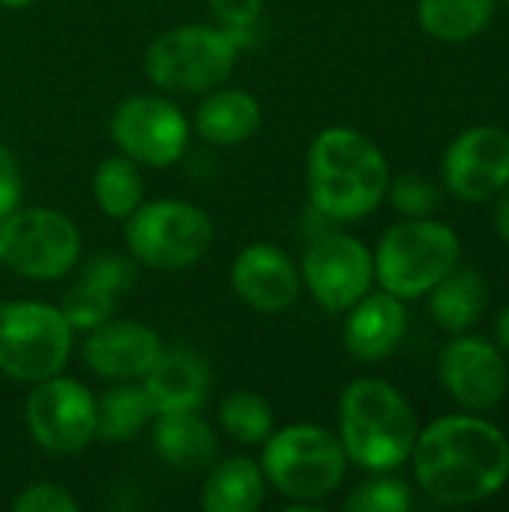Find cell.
Instances as JSON below:
<instances>
[{"label": "cell", "mask_w": 509, "mask_h": 512, "mask_svg": "<svg viewBox=\"0 0 509 512\" xmlns=\"http://www.w3.org/2000/svg\"><path fill=\"white\" fill-rule=\"evenodd\" d=\"M408 462L432 501L480 504L509 483V438L483 417L450 414L420 429Z\"/></svg>", "instance_id": "1"}, {"label": "cell", "mask_w": 509, "mask_h": 512, "mask_svg": "<svg viewBox=\"0 0 509 512\" xmlns=\"http://www.w3.org/2000/svg\"><path fill=\"white\" fill-rule=\"evenodd\" d=\"M390 165L381 147L351 126L315 135L306 156V192L312 210L327 222H357L387 198Z\"/></svg>", "instance_id": "2"}, {"label": "cell", "mask_w": 509, "mask_h": 512, "mask_svg": "<svg viewBox=\"0 0 509 512\" xmlns=\"http://www.w3.org/2000/svg\"><path fill=\"white\" fill-rule=\"evenodd\" d=\"M420 423L411 402L381 378H357L339 399V441L348 462L393 474L411 459Z\"/></svg>", "instance_id": "3"}, {"label": "cell", "mask_w": 509, "mask_h": 512, "mask_svg": "<svg viewBox=\"0 0 509 512\" xmlns=\"http://www.w3.org/2000/svg\"><path fill=\"white\" fill-rule=\"evenodd\" d=\"M246 45V36L222 24H180L147 45L144 72L168 93H210L231 78Z\"/></svg>", "instance_id": "4"}, {"label": "cell", "mask_w": 509, "mask_h": 512, "mask_svg": "<svg viewBox=\"0 0 509 512\" xmlns=\"http://www.w3.org/2000/svg\"><path fill=\"white\" fill-rule=\"evenodd\" d=\"M261 471L267 483L291 504L318 507L342 486L348 456L339 435L330 429L294 423L279 432L273 429V435L264 441Z\"/></svg>", "instance_id": "5"}, {"label": "cell", "mask_w": 509, "mask_h": 512, "mask_svg": "<svg viewBox=\"0 0 509 512\" xmlns=\"http://www.w3.org/2000/svg\"><path fill=\"white\" fill-rule=\"evenodd\" d=\"M372 258L381 291L399 300H420L459 264L462 243L444 222L429 216L405 219L381 237Z\"/></svg>", "instance_id": "6"}, {"label": "cell", "mask_w": 509, "mask_h": 512, "mask_svg": "<svg viewBox=\"0 0 509 512\" xmlns=\"http://www.w3.org/2000/svg\"><path fill=\"white\" fill-rule=\"evenodd\" d=\"M72 336L60 306L39 300L0 303V375L39 384L60 375L72 354Z\"/></svg>", "instance_id": "7"}, {"label": "cell", "mask_w": 509, "mask_h": 512, "mask_svg": "<svg viewBox=\"0 0 509 512\" xmlns=\"http://www.w3.org/2000/svg\"><path fill=\"white\" fill-rule=\"evenodd\" d=\"M129 255L150 270H186L198 264L216 237L213 219L180 198L144 201L123 225Z\"/></svg>", "instance_id": "8"}, {"label": "cell", "mask_w": 509, "mask_h": 512, "mask_svg": "<svg viewBox=\"0 0 509 512\" xmlns=\"http://www.w3.org/2000/svg\"><path fill=\"white\" fill-rule=\"evenodd\" d=\"M81 234L75 222L48 207H18L0 219V267L30 279L57 282L75 270Z\"/></svg>", "instance_id": "9"}, {"label": "cell", "mask_w": 509, "mask_h": 512, "mask_svg": "<svg viewBox=\"0 0 509 512\" xmlns=\"http://www.w3.org/2000/svg\"><path fill=\"white\" fill-rule=\"evenodd\" d=\"M117 153L147 168H168L183 159L192 126L186 114L165 96L138 93L123 99L108 123Z\"/></svg>", "instance_id": "10"}, {"label": "cell", "mask_w": 509, "mask_h": 512, "mask_svg": "<svg viewBox=\"0 0 509 512\" xmlns=\"http://www.w3.org/2000/svg\"><path fill=\"white\" fill-rule=\"evenodd\" d=\"M24 420L45 453L75 456L96 438V396L75 378L51 375L33 384Z\"/></svg>", "instance_id": "11"}, {"label": "cell", "mask_w": 509, "mask_h": 512, "mask_svg": "<svg viewBox=\"0 0 509 512\" xmlns=\"http://www.w3.org/2000/svg\"><path fill=\"white\" fill-rule=\"evenodd\" d=\"M300 276L327 312H348L360 297L372 291L375 258L363 240L327 231L309 243Z\"/></svg>", "instance_id": "12"}, {"label": "cell", "mask_w": 509, "mask_h": 512, "mask_svg": "<svg viewBox=\"0 0 509 512\" xmlns=\"http://www.w3.org/2000/svg\"><path fill=\"white\" fill-rule=\"evenodd\" d=\"M444 186L465 204L495 198L509 183V132L501 126H471L453 138L441 162Z\"/></svg>", "instance_id": "13"}, {"label": "cell", "mask_w": 509, "mask_h": 512, "mask_svg": "<svg viewBox=\"0 0 509 512\" xmlns=\"http://www.w3.org/2000/svg\"><path fill=\"white\" fill-rule=\"evenodd\" d=\"M438 375L444 390L471 414H486L498 408L507 396L509 369L504 351L483 336L459 333L438 360Z\"/></svg>", "instance_id": "14"}, {"label": "cell", "mask_w": 509, "mask_h": 512, "mask_svg": "<svg viewBox=\"0 0 509 512\" xmlns=\"http://www.w3.org/2000/svg\"><path fill=\"white\" fill-rule=\"evenodd\" d=\"M231 288L249 309L279 315L297 303L303 276L294 258L276 243H249L231 264Z\"/></svg>", "instance_id": "15"}, {"label": "cell", "mask_w": 509, "mask_h": 512, "mask_svg": "<svg viewBox=\"0 0 509 512\" xmlns=\"http://www.w3.org/2000/svg\"><path fill=\"white\" fill-rule=\"evenodd\" d=\"M162 339L141 321H105L84 339L87 369L105 381H141L162 354Z\"/></svg>", "instance_id": "16"}, {"label": "cell", "mask_w": 509, "mask_h": 512, "mask_svg": "<svg viewBox=\"0 0 509 512\" xmlns=\"http://www.w3.org/2000/svg\"><path fill=\"white\" fill-rule=\"evenodd\" d=\"M153 414L201 411L210 393V366L192 348H162L156 363L141 378Z\"/></svg>", "instance_id": "17"}, {"label": "cell", "mask_w": 509, "mask_h": 512, "mask_svg": "<svg viewBox=\"0 0 509 512\" xmlns=\"http://www.w3.org/2000/svg\"><path fill=\"white\" fill-rule=\"evenodd\" d=\"M408 333V309L405 300L378 291L360 297L348 309L345 321V348L351 357L363 363H378L387 360L405 339Z\"/></svg>", "instance_id": "18"}, {"label": "cell", "mask_w": 509, "mask_h": 512, "mask_svg": "<svg viewBox=\"0 0 509 512\" xmlns=\"http://www.w3.org/2000/svg\"><path fill=\"white\" fill-rule=\"evenodd\" d=\"M153 450L156 456L183 474L207 471L219 456V438L198 417V411L186 414H159L153 426Z\"/></svg>", "instance_id": "19"}, {"label": "cell", "mask_w": 509, "mask_h": 512, "mask_svg": "<svg viewBox=\"0 0 509 512\" xmlns=\"http://www.w3.org/2000/svg\"><path fill=\"white\" fill-rule=\"evenodd\" d=\"M261 126V102L240 87L210 90L195 111V132L213 147L249 141Z\"/></svg>", "instance_id": "20"}, {"label": "cell", "mask_w": 509, "mask_h": 512, "mask_svg": "<svg viewBox=\"0 0 509 512\" xmlns=\"http://www.w3.org/2000/svg\"><path fill=\"white\" fill-rule=\"evenodd\" d=\"M429 315L447 333H468L486 312L489 282L471 264H456L429 294Z\"/></svg>", "instance_id": "21"}, {"label": "cell", "mask_w": 509, "mask_h": 512, "mask_svg": "<svg viewBox=\"0 0 509 512\" xmlns=\"http://www.w3.org/2000/svg\"><path fill=\"white\" fill-rule=\"evenodd\" d=\"M267 501V477L252 459L234 456L213 462L201 489V507L207 512H255Z\"/></svg>", "instance_id": "22"}, {"label": "cell", "mask_w": 509, "mask_h": 512, "mask_svg": "<svg viewBox=\"0 0 509 512\" xmlns=\"http://www.w3.org/2000/svg\"><path fill=\"white\" fill-rule=\"evenodd\" d=\"M93 201L96 207L117 222H126L144 204V174L141 165L123 153L102 159L93 171Z\"/></svg>", "instance_id": "23"}, {"label": "cell", "mask_w": 509, "mask_h": 512, "mask_svg": "<svg viewBox=\"0 0 509 512\" xmlns=\"http://www.w3.org/2000/svg\"><path fill=\"white\" fill-rule=\"evenodd\" d=\"M495 18V0H417L423 33L438 42H468Z\"/></svg>", "instance_id": "24"}, {"label": "cell", "mask_w": 509, "mask_h": 512, "mask_svg": "<svg viewBox=\"0 0 509 512\" xmlns=\"http://www.w3.org/2000/svg\"><path fill=\"white\" fill-rule=\"evenodd\" d=\"M150 420H156V414L141 384L123 381L96 402V435L111 444L135 438Z\"/></svg>", "instance_id": "25"}, {"label": "cell", "mask_w": 509, "mask_h": 512, "mask_svg": "<svg viewBox=\"0 0 509 512\" xmlns=\"http://www.w3.org/2000/svg\"><path fill=\"white\" fill-rule=\"evenodd\" d=\"M219 426L228 438L246 447H258L273 435V408L252 390H234L219 405Z\"/></svg>", "instance_id": "26"}, {"label": "cell", "mask_w": 509, "mask_h": 512, "mask_svg": "<svg viewBox=\"0 0 509 512\" xmlns=\"http://www.w3.org/2000/svg\"><path fill=\"white\" fill-rule=\"evenodd\" d=\"M114 309H117V294H111L87 279H78L60 303V312L66 315L69 327L84 330V333L105 324L114 315Z\"/></svg>", "instance_id": "27"}, {"label": "cell", "mask_w": 509, "mask_h": 512, "mask_svg": "<svg viewBox=\"0 0 509 512\" xmlns=\"http://www.w3.org/2000/svg\"><path fill=\"white\" fill-rule=\"evenodd\" d=\"M414 507L411 486L399 477L378 474L345 498L348 512H408Z\"/></svg>", "instance_id": "28"}, {"label": "cell", "mask_w": 509, "mask_h": 512, "mask_svg": "<svg viewBox=\"0 0 509 512\" xmlns=\"http://www.w3.org/2000/svg\"><path fill=\"white\" fill-rule=\"evenodd\" d=\"M387 198H390L393 210L402 213L405 219H426V216L435 213V207L441 201V192H438V186L432 180L408 171V174L390 177Z\"/></svg>", "instance_id": "29"}, {"label": "cell", "mask_w": 509, "mask_h": 512, "mask_svg": "<svg viewBox=\"0 0 509 512\" xmlns=\"http://www.w3.org/2000/svg\"><path fill=\"white\" fill-rule=\"evenodd\" d=\"M15 512H78L75 495L57 483H30L12 498Z\"/></svg>", "instance_id": "30"}, {"label": "cell", "mask_w": 509, "mask_h": 512, "mask_svg": "<svg viewBox=\"0 0 509 512\" xmlns=\"http://www.w3.org/2000/svg\"><path fill=\"white\" fill-rule=\"evenodd\" d=\"M135 264L120 258V255H99L93 258L84 270H81V279L111 291V294H123L135 285Z\"/></svg>", "instance_id": "31"}, {"label": "cell", "mask_w": 509, "mask_h": 512, "mask_svg": "<svg viewBox=\"0 0 509 512\" xmlns=\"http://www.w3.org/2000/svg\"><path fill=\"white\" fill-rule=\"evenodd\" d=\"M216 24L246 36L252 42L258 24H261V12H264V0H207Z\"/></svg>", "instance_id": "32"}, {"label": "cell", "mask_w": 509, "mask_h": 512, "mask_svg": "<svg viewBox=\"0 0 509 512\" xmlns=\"http://www.w3.org/2000/svg\"><path fill=\"white\" fill-rule=\"evenodd\" d=\"M24 201V174L15 153L0 144V219L18 210Z\"/></svg>", "instance_id": "33"}, {"label": "cell", "mask_w": 509, "mask_h": 512, "mask_svg": "<svg viewBox=\"0 0 509 512\" xmlns=\"http://www.w3.org/2000/svg\"><path fill=\"white\" fill-rule=\"evenodd\" d=\"M495 231L498 237L509 243V183L498 192V207H495Z\"/></svg>", "instance_id": "34"}, {"label": "cell", "mask_w": 509, "mask_h": 512, "mask_svg": "<svg viewBox=\"0 0 509 512\" xmlns=\"http://www.w3.org/2000/svg\"><path fill=\"white\" fill-rule=\"evenodd\" d=\"M498 345H501V351H507L509 354V306L501 312V318H498Z\"/></svg>", "instance_id": "35"}, {"label": "cell", "mask_w": 509, "mask_h": 512, "mask_svg": "<svg viewBox=\"0 0 509 512\" xmlns=\"http://www.w3.org/2000/svg\"><path fill=\"white\" fill-rule=\"evenodd\" d=\"M30 3H36V0H0V6H6V9H27Z\"/></svg>", "instance_id": "36"}, {"label": "cell", "mask_w": 509, "mask_h": 512, "mask_svg": "<svg viewBox=\"0 0 509 512\" xmlns=\"http://www.w3.org/2000/svg\"><path fill=\"white\" fill-rule=\"evenodd\" d=\"M507 3H509V0H507Z\"/></svg>", "instance_id": "37"}]
</instances>
